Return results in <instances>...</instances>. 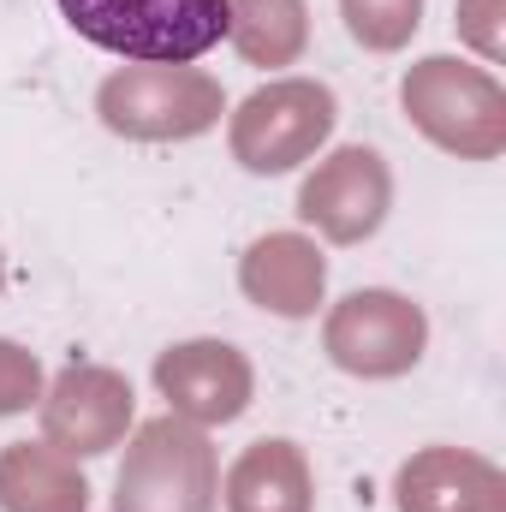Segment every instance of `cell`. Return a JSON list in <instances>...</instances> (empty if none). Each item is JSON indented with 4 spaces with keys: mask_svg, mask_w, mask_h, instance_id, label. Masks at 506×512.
I'll list each match as a JSON object with an SVG mask.
<instances>
[{
    "mask_svg": "<svg viewBox=\"0 0 506 512\" xmlns=\"http://www.w3.org/2000/svg\"><path fill=\"white\" fill-rule=\"evenodd\" d=\"M399 102L411 126L459 161H495L506 149V90L495 84V72L471 60L453 54L417 60L399 84Z\"/></svg>",
    "mask_w": 506,
    "mask_h": 512,
    "instance_id": "cell-1",
    "label": "cell"
},
{
    "mask_svg": "<svg viewBox=\"0 0 506 512\" xmlns=\"http://www.w3.org/2000/svg\"><path fill=\"white\" fill-rule=\"evenodd\" d=\"M340 18H346L358 48L399 54L417 36V24H423V0H340Z\"/></svg>",
    "mask_w": 506,
    "mask_h": 512,
    "instance_id": "cell-15",
    "label": "cell"
},
{
    "mask_svg": "<svg viewBox=\"0 0 506 512\" xmlns=\"http://www.w3.org/2000/svg\"><path fill=\"white\" fill-rule=\"evenodd\" d=\"M131 382L108 364H66L42 387V441L60 447L66 459H96L114 453L131 429Z\"/></svg>",
    "mask_w": 506,
    "mask_h": 512,
    "instance_id": "cell-8",
    "label": "cell"
},
{
    "mask_svg": "<svg viewBox=\"0 0 506 512\" xmlns=\"http://www.w3.org/2000/svg\"><path fill=\"white\" fill-rule=\"evenodd\" d=\"M66 24L143 66H185L227 36V0H60Z\"/></svg>",
    "mask_w": 506,
    "mask_h": 512,
    "instance_id": "cell-2",
    "label": "cell"
},
{
    "mask_svg": "<svg viewBox=\"0 0 506 512\" xmlns=\"http://www.w3.org/2000/svg\"><path fill=\"white\" fill-rule=\"evenodd\" d=\"M239 292L268 316H316L328 292V256L316 251L304 233H268L239 256Z\"/></svg>",
    "mask_w": 506,
    "mask_h": 512,
    "instance_id": "cell-11",
    "label": "cell"
},
{
    "mask_svg": "<svg viewBox=\"0 0 506 512\" xmlns=\"http://www.w3.org/2000/svg\"><path fill=\"white\" fill-rule=\"evenodd\" d=\"M155 387L173 417L209 429L239 423L256 399V370L233 340H179L155 358Z\"/></svg>",
    "mask_w": 506,
    "mask_h": 512,
    "instance_id": "cell-9",
    "label": "cell"
},
{
    "mask_svg": "<svg viewBox=\"0 0 506 512\" xmlns=\"http://www.w3.org/2000/svg\"><path fill=\"white\" fill-rule=\"evenodd\" d=\"M221 495L227 512H316V471L298 441L262 435L233 459Z\"/></svg>",
    "mask_w": 506,
    "mask_h": 512,
    "instance_id": "cell-12",
    "label": "cell"
},
{
    "mask_svg": "<svg viewBox=\"0 0 506 512\" xmlns=\"http://www.w3.org/2000/svg\"><path fill=\"white\" fill-rule=\"evenodd\" d=\"M393 209V167L370 143H346L316 173L298 185V215L328 239V245H364L376 239Z\"/></svg>",
    "mask_w": 506,
    "mask_h": 512,
    "instance_id": "cell-7",
    "label": "cell"
},
{
    "mask_svg": "<svg viewBox=\"0 0 506 512\" xmlns=\"http://www.w3.org/2000/svg\"><path fill=\"white\" fill-rule=\"evenodd\" d=\"M423 346H429L423 304H411L405 292H387V286L346 292L322 322V352L358 382H393V376L417 370Z\"/></svg>",
    "mask_w": 506,
    "mask_h": 512,
    "instance_id": "cell-6",
    "label": "cell"
},
{
    "mask_svg": "<svg viewBox=\"0 0 506 512\" xmlns=\"http://www.w3.org/2000/svg\"><path fill=\"white\" fill-rule=\"evenodd\" d=\"M42 405V364L18 340H0V417H18Z\"/></svg>",
    "mask_w": 506,
    "mask_h": 512,
    "instance_id": "cell-16",
    "label": "cell"
},
{
    "mask_svg": "<svg viewBox=\"0 0 506 512\" xmlns=\"http://www.w3.org/2000/svg\"><path fill=\"white\" fill-rule=\"evenodd\" d=\"M0 292H6V262H0Z\"/></svg>",
    "mask_w": 506,
    "mask_h": 512,
    "instance_id": "cell-17",
    "label": "cell"
},
{
    "mask_svg": "<svg viewBox=\"0 0 506 512\" xmlns=\"http://www.w3.org/2000/svg\"><path fill=\"white\" fill-rule=\"evenodd\" d=\"M399 512H506V477L471 447H423L393 471Z\"/></svg>",
    "mask_w": 506,
    "mask_h": 512,
    "instance_id": "cell-10",
    "label": "cell"
},
{
    "mask_svg": "<svg viewBox=\"0 0 506 512\" xmlns=\"http://www.w3.org/2000/svg\"><path fill=\"white\" fill-rule=\"evenodd\" d=\"M334 120H340V102H334L328 84H316V78H274V84L251 90L233 108L227 143H233V161L245 173L274 179V173L304 167L334 137Z\"/></svg>",
    "mask_w": 506,
    "mask_h": 512,
    "instance_id": "cell-5",
    "label": "cell"
},
{
    "mask_svg": "<svg viewBox=\"0 0 506 512\" xmlns=\"http://www.w3.org/2000/svg\"><path fill=\"white\" fill-rule=\"evenodd\" d=\"M0 512H90V477L48 441L0 447Z\"/></svg>",
    "mask_w": 506,
    "mask_h": 512,
    "instance_id": "cell-13",
    "label": "cell"
},
{
    "mask_svg": "<svg viewBox=\"0 0 506 512\" xmlns=\"http://www.w3.org/2000/svg\"><path fill=\"white\" fill-rule=\"evenodd\" d=\"M96 114L114 137L131 143H185L221 126L227 90L197 66H120L102 78Z\"/></svg>",
    "mask_w": 506,
    "mask_h": 512,
    "instance_id": "cell-4",
    "label": "cell"
},
{
    "mask_svg": "<svg viewBox=\"0 0 506 512\" xmlns=\"http://www.w3.org/2000/svg\"><path fill=\"white\" fill-rule=\"evenodd\" d=\"M221 507V453L215 441L185 417H149L131 435L120 477H114V512H215Z\"/></svg>",
    "mask_w": 506,
    "mask_h": 512,
    "instance_id": "cell-3",
    "label": "cell"
},
{
    "mask_svg": "<svg viewBox=\"0 0 506 512\" xmlns=\"http://www.w3.org/2000/svg\"><path fill=\"white\" fill-rule=\"evenodd\" d=\"M227 36L251 66H292L310 48L304 0H227Z\"/></svg>",
    "mask_w": 506,
    "mask_h": 512,
    "instance_id": "cell-14",
    "label": "cell"
}]
</instances>
